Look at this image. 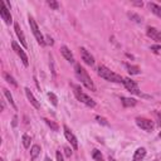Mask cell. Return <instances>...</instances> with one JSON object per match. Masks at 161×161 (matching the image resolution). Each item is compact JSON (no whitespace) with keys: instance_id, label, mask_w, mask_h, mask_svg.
Here are the masks:
<instances>
[{"instance_id":"cell-4","label":"cell","mask_w":161,"mask_h":161,"mask_svg":"<svg viewBox=\"0 0 161 161\" xmlns=\"http://www.w3.org/2000/svg\"><path fill=\"white\" fill-rule=\"evenodd\" d=\"M28 20H29L30 29H31V31H33V34H34V37H35L37 42H38L40 45H44V44H45V40H44V37H43V34L40 33V30H39V28H38L37 22L34 20V18H33V17H30V15L28 17Z\"/></svg>"},{"instance_id":"cell-23","label":"cell","mask_w":161,"mask_h":161,"mask_svg":"<svg viewBox=\"0 0 161 161\" xmlns=\"http://www.w3.org/2000/svg\"><path fill=\"white\" fill-rule=\"evenodd\" d=\"M3 76H4V78H5V80H6V82H8V83H10V85H13L14 87H18V83H17V82H15V79H14V78H13V77H11L10 74H8V73H4Z\"/></svg>"},{"instance_id":"cell-2","label":"cell","mask_w":161,"mask_h":161,"mask_svg":"<svg viewBox=\"0 0 161 161\" xmlns=\"http://www.w3.org/2000/svg\"><path fill=\"white\" fill-rule=\"evenodd\" d=\"M97 73L101 78L108 80V82H114V83H123V78L115 73V72H112L111 69H108L106 66H100L98 69H97Z\"/></svg>"},{"instance_id":"cell-20","label":"cell","mask_w":161,"mask_h":161,"mask_svg":"<svg viewBox=\"0 0 161 161\" xmlns=\"http://www.w3.org/2000/svg\"><path fill=\"white\" fill-rule=\"evenodd\" d=\"M126 68H127V72L130 74H140L141 71L137 66H131V64H126Z\"/></svg>"},{"instance_id":"cell-8","label":"cell","mask_w":161,"mask_h":161,"mask_svg":"<svg viewBox=\"0 0 161 161\" xmlns=\"http://www.w3.org/2000/svg\"><path fill=\"white\" fill-rule=\"evenodd\" d=\"M63 130H64V136H66V138L71 142L72 147H73L74 150H77V149H78V140H77V137L73 135V132L68 128V126L64 125V126H63Z\"/></svg>"},{"instance_id":"cell-15","label":"cell","mask_w":161,"mask_h":161,"mask_svg":"<svg viewBox=\"0 0 161 161\" xmlns=\"http://www.w3.org/2000/svg\"><path fill=\"white\" fill-rule=\"evenodd\" d=\"M146 156V149L145 147H138L135 154H134V157H132V161H142Z\"/></svg>"},{"instance_id":"cell-27","label":"cell","mask_w":161,"mask_h":161,"mask_svg":"<svg viewBox=\"0 0 161 161\" xmlns=\"http://www.w3.org/2000/svg\"><path fill=\"white\" fill-rule=\"evenodd\" d=\"M48 5H49L53 10H58V8H59L58 3H57V2H54V0H49V2H48Z\"/></svg>"},{"instance_id":"cell-29","label":"cell","mask_w":161,"mask_h":161,"mask_svg":"<svg viewBox=\"0 0 161 161\" xmlns=\"http://www.w3.org/2000/svg\"><path fill=\"white\" fill-rule=\"evenodd\" d=\"M63 150H64V155H66L67 157H71V156H72V150H71L68 146H64Z\"/></svg>"},{"instance_id":"cell-28","label":"cell","mask_w":161,"mask_h":161,"mask_svg":"<svg viewBox=\"0 0 161 161\" xmlns=\"http://www.w3.org/2000/svg\"><path fill=\"white\" fill-rule=\"evenodd\" d=\"M96 120H97V122H98V123H102V125H105V126H108V122H107V120H106L105 117L96 116Z\"/></svg>"},{"instance_id":"cell-37","label":"cell","mask_w":161,"mask_h":161,"mask_svg":"<svg viewBox=\"0 0 161 161\" xmlns=\"http://www.w3.org/2000/svg\"><path fill=\"white\" fill-rule=\"evenodd\" d=\"M159 137H160V138H161V131H160V134H159Z\"/></svg>"},{"instance_id":"cell-36","label":"cell","mask_w":161,"mask_h":161,"mask_svg":"<svg viewBox=\"0 0 161 161\" xmlns=\"http://www.w3.org/2000/svg\"><path fill=\"white\" fill-rule=\"evenodd\" d=\"M108 161H116V160H115V159H112V157H109V160H108Z\"/></svg>"},{"instance_id":"cell-33","label":"cell","mask_w":161,"mask_h":161,"mask_svg":"<svg viewBox=\"0 0 161 161\" xmlns=\"http://www.w3.org/2000/svg\"><path fill=\"white\" fill-rule=\"evenodd\" d=\"M17 121H18V117L14 116V118H13V126H17Z\"/></svg>"},{"instance_id":"cell-10","label":"cell","mask_w":161,"mask_h":161,"mask_svg":"<svg viewBox=\"0 0 161 161\" xmlns=\"http://www.w3.org/2000/svg\"><path fill=\"white\" fill-rule=\"evenodd\" d=\"M80 57H82V60L86 63V64H88V66H93L94 64V58H93V56L86 49V48H80Z\"/></svg>"},{"instance_id":"cell-34","label":"cell","mask_w":161,"mask_h":161,"mask_svg":"<svg viewBox=\"0 0 161 161\" xmlns=\"http://www.w3.org/2000/svg\"><path fill=\"white\" fill-rule=\"evenodd\" d=\"M159 125L161 126V112H160V115H159Z\"/></svg>"},{"instance_id":"cell-3","label":"cell","mask_w":161,"mask_h":161,"mask_svg":"<svg viewBox=\"0 0 161 161\" xmlns=\"http://www.w3.org/2000/svg\"><path fill=\"white\" fill-rule=\"evenodd\" d=\"M73 87V92H74V96L77 97V100L79 101V102H82V103H85L86 106H88V107H91V108H93L94 106H96V102L89 97L88 94H86L83 91H82V88H80L79 86H77V85H73L72 86Z\"/></svg>"},{"instance_id":"cell-5","label":"cell","mask_w":161,"mask_h":161,"mask_svg":"<svg viewBox=\"0 0 161 161\" xmlns=\"http://www.w3.org/2000/svg\"><path fill=\"white\" fill-rule=\"evenodd\" d=\"M11 47H13V51L17 53L19 57H20V59H22V62H23V64L25 67H28L29 66V59H28V56L25 54V52L20 48V45L17 43V42H11Z\"/></svg>"},{"instance_id":"cell-24","label":"cell","mask_w":161,"mask_h":161,"mask_svg":"<svg viewBox=\"0 0 161 161\" xmlns=\"http://www.w3.org/2000/svg\"><path fill=\"white\" fill-rule=\"evenodd\" d=\"M48 97H49V100H51V102H52L53 106H58V98H57V96L54 93L49 92V93H48Z\"/></svg>"},{"instance_id":"cell-11","label":"cell","mask_w":161,"mask_h":161,"mask_svg":"<svg viewBox=\"0 0 161 161\" xmlns=\"http://www.w3.org/2000/svg\"><path fill=\"white\" fill-rule=\"evenodd\" d=\"M146 33H147V35H149L151 39H154V40H156V42L161 40V31H160L159 29H156V28H154V27H149Z\"/></svg>"},{"instance_id":"cell-12","label":"cell","mask_w":161,"mask_h":161,"mask_svg":"<svg viewBox=\"0 0 161 161\" xmlns=\"http://www.w3.org/2000/svg\"><path fill=\"white\" fill-rule=\"evenodd\" d=\"M14 30H15V33H17V35H18V38H19L22 45H23L24 48H28V44H27L25 37H24V33H23V30L20 29V27H19L18 23H15V24H14Z\"/></svg>"},{"instance_id":"cell-7","label":"cell","mask_w":161,"mask_h":161,"mask_svg":"<svg viewBox=\"0 0 161 161\" xmlns=\"http://www.w3.org/2000/svg\"><path fill=\"white\" fill-rule=\"evenodd\" d=\"M136 125H137L140 128H142V130L147 131V132L152 131V128H154L152 121L149 120V118H145V117H137V118H136Z\"/></svg>"},{"instance_id":"cell-32","label":"cell","mask_w":161,"mask_h":161,"mask_svg":"<svg viewBox=\"0 0 161 161\" xmlns=\"http://www.w3.org/2000/svg\"><path fill=\"white\" fill-rule=\"evenodd\" d=\"M160 49H161V47H160V45H152V47H151V51H154L155 53H157Z\"/></svg>"},{"instance_id":"cell-19","label":"cell","mask_w":161,"mask_h":161,"mask_svg":"<svg viewBox=\"0 0 161 161\" xmlns=\"http://www.w3.org/2000/svg\"><path fill=\"white\" fill-rule=\"evenodd\" d=\"M3 92H4V96L6 97V100L9 101V103L13 106V108H14V109H17V105H15V102H14V100H13V96H11V93H10L6 88H3Z\"/></svg>"},{"instance_id":"cell-25","label":"cell","mask_w":161,"mask_h":161,"mask_svg":"<svg viewBox=\"0 0 161 161\" xmlns=\"http://www.w3.org/2000/svg\"><path fill=\"white\" fill-rule=\"evenodd\" d=\"M23 146L25 147V149H28L29 146H30V136L29 135H23Z\"/></svg>"},{"instance_id":"cell-14","label":"cell","mask_w":161,"mask_h":161,"mask_svg":"<svg viewBox=\"0 0 161 161\" xmlns=\"http://www.w3.org/2000/svg\"><path fill=\"white\" fill-rule=\"evenodd\" d=\"M60 53H62V56L66 58L69 63H73V62H74V57H73V54H72V52L69 51L68 47L62 45V47H60Z\"/></svg>"},{"instance_id":"cell-30","label":"cell","mask_w":161,"mask_h":161,"mask_svg":"<svg viewBox=\"0 0 161 161\" xmlns=\"http://www.w3.org/2000/svg\"><path fill=\"white\" fill-rule=\"evenodd\" d=\"M45 44H48V45H53V44H54L53 39H52L49 35H47V37H45Z\"/></svg>"},{"instance_id":"cell-1","label":"cell","mask_w":161,"mask_h":161,"mask_svg":"<svg viewBox=\"0 0 161 161\" xmlns=\"http://www.w3.org/2000/svg\"><path fill=\"white\" fill-rule=\"evenodd\" d=\"M74 71H76V74H77V77H78V79L80 80V82H82L88 89L96 92V86L93 83V80L91 79V77L88 76V73L86 72V69L83 67H80V64H76V66H74Z\"/></svg>"},{"instance_id":"cell-38","label":"cell","mask_w":161,"mask_h":161,"mask_svg":"<svg viewBox=\"0 0 161 161\" xmlns=\"http://www.w3.org/2000/svg\"><path fill=\"white\" fill-rule=\"evenodd\" d=\"M15 161H18V160H15Z\"/></svg>"},{"instance_id":"cell-6","label":"cell","mask_w":161,"mask_h":161,"mask_svg":"<svg viewBox=\"0 0 161 161\" xmlns=\"http://www.w3.org/2000/svg\"><path fill=\"white\" fill-rule=\"evenodd\" d=\"M123 85L126 87V89L128 92H131L134 94H137V96H141V92H140V88L137 86V83L135 82V80L130 79V78H123Z\"/></svg>"},{"instance_id":"cell-13","label":"cell","mask_w":161,"mask_h":161,"mask_svg":"<svg viewBox=\"0 0 161 161\" xmlns=\"http://www.w3.org/2000/svg\"><path fill=\"white\" fill-rule=\"evenodd\" d=\"M24 91H25V94H27V97H28L29 102H30L31 105H33V107L37 108V109H40V105H39V102L37 101V98L34 97V94L31 93V91H30L29 88H25Z\"/></svg>"},{"instance_id":"cell-31","label":"cell","mask_w":161,"mask_h":161,"mask_svg":"<svg viewBox=\"0 0 161 161\" xmlns=\"http://www.w3.org/2000/svg\"><path fill=\"white\" fill-rule=\"evenodd\" d=\"M56 156H57V161H64V160H63V155H62L60 151H57Z\"/></svg>"},{"instance_id":"cell-17","label":"cell","mask_w":161,"mask_h":161,"mask_svg":"<svg viewBox=\"0 0 161 161\" xmlns=\"http://www.w3.org/2000/svg\"><path fill=\"white\" fill-rule=\"evenodd\" d=\"M149 8H150V10L156 15V17L161 18V6H160V5H157V4H155V3H149Z\"/></svg>"},{"instance_id":"cell-18","label":"cell","mask_w":161,"mask_h":161,"mask_svg":"<svg viewBox=\"0 0 161 161\" xmlns=\"http://www.w3.org/2000/svg\"><path fill=\"white\" fill-rule=\"evenodd\" d=\"M39 154H40V146H38V145H34V146L30 149V159H31V160H35Z\"/></svg>"},{"instance_id":"cell-26","label":"cell","mask_w":161,"mask_h":161,"mask_svg":"<svg viewBox=\"0 0 161 161\" xmlns=\"http://www.w3.org/2000/svg\"><path fill=\"white\" fill-rule=\"evenodd\" d=\"M128 17H130L132 20H135L136 23H142V18L138 17V15H136V14H134V13H130L128 14Z\"/></svg>"},{"instance_id":"cell-35","label":"cell","mask_w":161,"mask_h":161,"mask_svg":"<svg viewBox=\"0 0 161 161\" xmlns=\"http://www.w3.org/2000/svg\"><path fill=\"white\" fill-rule=\"evenodd\" d=\"M45 161H52V160H51L49 157H48V156H47V157H45Z\"/></svg>"},{"instance_id":"cell-16","label":"cell","mask_w":161,"mask_h":161,"mask_svg":"<svg viewBox=\"0 0 161 161\" xmlns=\"http://www.w3.org/2000/svg\"><path fill=\"white\" fill-rule=\"evenodd\" d=\"M121 103L123 105V107H134L136 106L137 101L135 98H128V97H121Z\"/></svg>"},{"instance_id":"cell-9","label":"cell","mask_w":161,"mask_h":161,"mask_svg":"<svg viewBox=\"0 0 161 161\" xmlns=\"http://www.w3.org/2000/svg\"><path fill=\"white\" fill-rule=\"evenodd\" d=\"M0 15H2V19L5 22V24H11L13 23V18H11V14H10V11H9V8L6 6V4H5V2L3 3V5H2V10H0Z\"/></svg>"},{"instance_id":"cell-21","label":"cell","mask_w":161,"mask_h":161,"mask_svg":"<svg viewBox=\"0 0 161 161\" xmlns=\"http://www.w3.org/2000/svg\"><path fill=\"white\" fill-rule=\"evenodd\" d=\"M43 121L51 127V130H52V131H56V132L59 131V126H58L54 121H51V120H48V118H43Z\"/></svg>"},{"instance_id":"cell-22","label":"cell","mask_w":161,"mask_h":161,"mask_svg":"<svg viewBox=\"0 0 161 161\" xmlns=\"http://www.w3.org/2000/svg\"><path fill=\"white\" fill-rule=\"evenodd\" d=\"M92 157H93V160H94V161H103V156H102L101 151L96 150V149L92 151Z\"/></svg>"}]
</instances>
